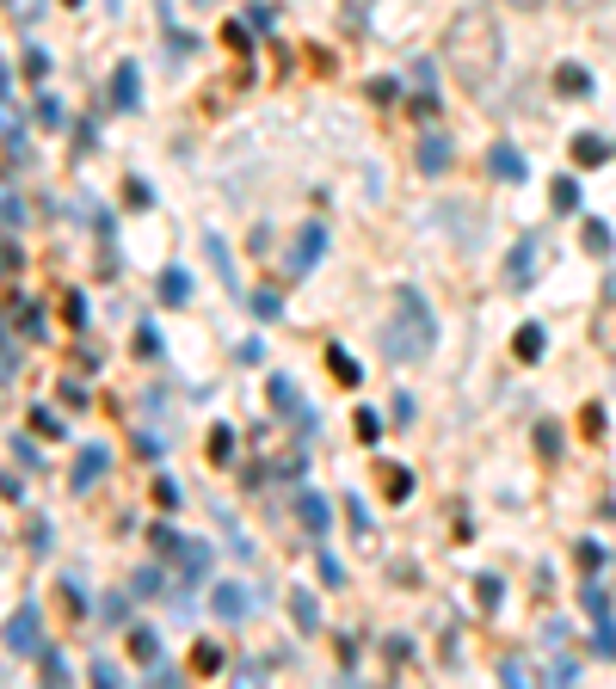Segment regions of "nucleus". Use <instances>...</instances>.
<instances>
[{"label":"nucleus","mask_w":616,"mask_h":689,"mask_svg":"<svg viewBox=\"0 0 616 689\" xmlns=\"http://www.w3.org/2000/svg\"><path fill=\"white\" fill-rule=\"evenodd\" d=\"M6 80H13V74H6V62H0V93H6Z\"/></svg>","instance_id":"42"},{"label":"nucleus","mask_w":616,"mask_h":689,"mask_svg":"<svg viewBox=\"0 0 616 689\" xmlns=\"http://www.w3.org/2000/svg\"><path fill=\"white\" fill-rule=\"evenodd\" d=\"M272 407H278V413H302V400H296V382H290V375H272Z\"/></svg>","instance_id":"20"},{"label":"nucleus","mask_w":616,"mask_h":689,"mask_svg":"<svg viewBox=\"0 0 616 689\" xmlns=\"http://www.w3.org/2000/svg\"><path fill=\"white\" fill-rule=\"evenodd\" d=\"M511 351H518V364H536V357L549 351V332H543L536 320H524V326H518V339H511Z\"/></svg>","instance_id":"11"},{"label":"nucleus","mask_w":616,"mask_h":689,"mask_svg":"<svg viewBox=\"0 0 616 689\" xmlns=\"http://www.w3.org/2000/svg\"><path fill=\"white\" fill-rule=\"evenodd\" d=\"M155 499H161V505L173 511V505H179V486H173V480H155Z\"/></svg>","instance_id":"39"},{"label":"nucleus","mask_w":616,"mask_h":689,"mask_svg":"<svg viewBox=\"0 0 616 689\" xmlns=\"http://www.w3.org/2000/svg\"><path fill=\"white\" fill-rule=\"evenodd\" d=\"M321 579H327V584H339V579H345V567H339L333 554H321Z\"/></svg>","instance_id":"40"},{"label":"nucleus","mask_w":616,"mask_h":689,"mask_svg":"<svg viewBox=\"0 0 616 689\" xmlns=\"http://www.w3.org/2000/svg\"><path fill=\"white\" fill-rule=\"evenodd\" d=\"M136 591H142V597H155V591H161V573H155V567H148V573H136Z\"/></svg>","instance_id":"38"},{"label":"nucleus","mask_w":616,"mask_h":689,"mask_svg":"<svg viewBox=\"0 0 616 689\" xmlns=\"http://www.w3.org/2000/svg\"><path fill=\"white\" fill-rule=\"evenodd\" d=\"M136 87H142L136 62H117V74H112V105H117V111H136V99H142Z\"/></svg>","instance_id":"8"},{"label":"nucleus","mask_w":616,"mask_h":689,"mask_svg":"<svg viewBox=\"0 0 616 689\" xmlns=\"http://www.w3.org/2000/svg\"><path fill=\"white\" fill-rule=\"evenodd\" d=\"M321 253H327V228H321V222H308V228L296 234V247H290V271H296V277H302V271H315Z\"/></svg>","instance_id":"5"},{"label":"nucleus","mask_w":616,"mask_h":689,"mask_svg":"<svg viewBox=\"0 0 616 689\" xmlns=\"http://www.w3.org/2000/svg\"><path fill=\"white\" fill-rule=\"evenodd\" d=\"M296 517H302V530H308V535H327V530H333V511H327V499H321L315 486H302V492H296Z\"/></svg>","instance_id":"6"},{"label":"nucleus","mask_w":616,"mask_h":689,"mask_svg":"<svg viewBox=\"0 0 616 689\" xmlns=\"http://www.w3.org/2000/svg\"><path fill=\"white\" fill-rule=\"evenodd\" d=\"M130 659L161 665V634H155V628H130Z\"/></svg>","instance_id":"18"},{"label":"nucleus","mask_w":616,"mask_h":689,"mask_svg":"<svg viewBox=\"0 0 616 689\" xmlns=\"http://www.w3.org/2000/svg\"><path fill=\"white\" fill-rule=\"evenodd\" d=\"M93 684H117V665H112V659H93Z\"/></svg>","instance_id":"37"},{"label":"nucleus","mask_w":616,"mask_h":689,"mask_svg":"<svg viewBox=\"0 0 616 689\" xmlns=\"http://www.w3.org/2000/svg\"><path fill=\"white\" fill-rule=\"evenodd\" d=\"M38 117H44V123H62V105H56V99H50V93L38 99Z\"/></svg>","instance_id":"41"},{"label":"nucleus","mask_w":616,"mask_h":689,"mask_svg":"<svg viewBox=\"0 0 616 689\" xmlns=\"http://www.w3.org/2000/svg\"><path fill=\"white\" fill-rule=\"evenodd\" d=\"M419 166H426V172H444L450 166V136H438V130L419 136Z\"/></svg>","instance_id":"16"},{"label":"nucleus","mask_w":616,"mask_h":689,"mask_svg":"<svg viewBox=\"0 0 616 689\" xmlns=\"http://www.w3.org/2000/svg\"><path fill=\"white\" fill-rule=\"evenodd\" d=\"M191 665H198V671H216V665H223V652H216V646H198V652H191Z\"/></svg>","instance_id":"34"},{"label":"nucleus","mask_w":616,"mask_h":689,"mask_svg":"<svg viewBox=\"0 0 616 689\" xmlns=\"http://www.w3.org/2000/svg\"><path fill=\"white\" fill-rule=\"evenodd\" d=\"M191 6H216V0H191Z\"/></svg>","instance_id":"43"},{"label":"nucleus","mask_w":616,"mask_h":689,"mask_svg":"<svg viewBox=\"0 0 616 689\" xmlns=\"http://www.w3.org/2000/svg\"><path fill=\"white\" fill-rule=\"evenodd\" d=\"M376 480H383V492H389L394 505H401V499L413 492V475H407V468H383V475H376Z\"/></svg>","instance_id":"22"},{"label":"nucleus","mask_w":616,"mask_h":689,"mask_svg":"<svg viewBox=\"0 0 616 689\" xmlns=\"http://www.w3.org/2000/svg\"><path fill=\"white\" fill-rule=\"evenodd\" d=\"M136 351H142V357H161V332L142 326V332H136Z\"/></svg>","instance_id":"30"},{"label":"nucleus","mask_w":616,"mask_h":689,"mask_svg":"<svg viewBox=\"0 0 616 689\" xmlns=\"http://www.w3.org/2000/svg\"><path fill=\"white\" fill-rule=\"evenodd\" d=\"M481 584V603H487V609H500V597H505V584L494 579V573H487V579H475Z\"/></svg>","instance_id":"29"},{"label":"nucleus","mask_w":616,"mask_h":689,"mask_svg":"<svg viewBox=\"0 0 616 689\" xmlns=\"http://www.w3.org/2000/svg\"><path fill=\"white\" fill-rule=\"evenodd\" d=\"M327 370H333L339 382H351V388L364 382V370H358V357H345V351H327Z\"/></svg>","instance_id":"23"},{"label":"nucleus","mask_w":616,"mask_h":689,"mask_svg":"<svg viewBox=\"0 0 616 689\" xmlns=\"http://www.w3.org/2000/svg\"><path fill=\"white\" fill-rule=\"evenodd\" d=\"M536 259H543V234H524V240L505 253V290H511V296H524V290L536 283Z\"/></svg>","instance_id":"3"},{"label":"nucleus","mask_w":616,"mask_h":689,"mask_svg":"<svg viewBox=\"0 0 616 689\" xmlns=\"http://www.w3.org/2000/svg\"><path fill=\"white\" fill-rule=\"evenodd\" d=\"M555 93H561V99H586V93H592V68L561 62V68H555Z\"/></svg>","instance_id":"9"},{"label":"nucleus","mask_w":616,"mask_h":689,"mask_svg":"<svg viewBox=\"0 0 616 689\" xmlns=\"http://www.w3.org/2000/svg\"><path fill=\"white\" fill-rule=\"evenodd\" d=\"M511 6H536V0H511Z\"/></svg>","instance_id":"44"},{"label":"nucleus","mask_w":616,"mask_h":689,"mask_svg":"<svg viewBox=\"0 0 616 689\" xmlns=\"http://www.w3.org/2000/svg\"><path fill=\"white\" fill-rule=\"evenodd\" d=\"M579 603H586V609H592V616H598V622H604V609H611V597H604V591H598V584H586V591H579Z\"/></svg>","instance_id":"27"},{"label":"nucleus","mask_w":616,"mask_h":689,"mask_svg":"<svg viewBox=\"0 0 616 689\" xmlns=\"http://www.w3.org/2000/svg\"><path fill=\"white\" fill-rule=\"evenodd\" d=\"M228 437H234L228 424H216V431H210V456H216V462H223V456H228Z\"/></svg>","instance_id":"35"},{"label":"nucleus","mask_w":616,"mask_h":689,"mask_svg":"<svg viewBox=\"0 0 616 689\" xmlns=\"http://www.w3.org/2000/svg\"><path fill=\"white\" fill-rule=\"evenodd\" d=\"M278 308H283V302H278V296H272V290H253V315H266V320H272V315H278Z\"/></svg>","instance_id":"31"},{"label":"nucleus","mask_w":616,"mask_h":689,"mask_svg":"<svg viewBox=\"0 0 616 689\" xmlns=\"http://www.w3.org/2000/svg\"><path fill=\"white\" fill-rule=\"evenodd\" d=\"M38 659H44V671H50L56 684H68V659H62V652H38Z\"/></svg>","instance_id":"33"},{"label":"nucleus","mask_w":616,"mask_h":689,"mask_svg":"<svg viewBox=\"0 0 616 689\" xmlns=\"http://www.w3.org/2000/svg\"><path fill=\"white\" fill-rule=\"evenodd\" d=\"M573 160H579V166H604V160H611V142L586 130V136H573Z\"/></svg>","instance_id":"17"},{"label":"nucleus","mask_w":616,"mask_h":689,"mask_svg":"<svg viewBox=\"0 0 616 689\" xmlns=\"http://www.w3.org/2000/svg\"><path fill=\"white\" fill-rule=\"evenodd\" d=\"M99 475H105V450H80V462H74L68 486H74V492H87V486H93Z\"/></svg>","instance_id":"14"},{"label":"nucleus","mask_w":616,"mask_h":689,"mask_svg":"<svg viewBox=\"0 0 616 689\" xmlns=\"http://www.w3.org/2000/svg\"><path fill=\"white\" fill-rule=\"evenodd\" d=\"M6 646H13V652H25V659H38V652H44V640H38V603L13 609V622H6Z\"/></svg>","instance_id":"4"},{"label":"nucleus","mask_w":616,"mask_h":689,"mask_svg":"<svg viewBox=\"0 0 616 689\" xmlns=\"http://www.w3.org/2000/svg\"><path fill=\"white\" fill-rule=\"evenodd\" d=\"M25 74H31V80H44V74H50V55H44V50H25Z\"/></svg>","instance_id":"32"},{"label":"nucleus","mask_w":616,"mask_h":689,"mask_svg":"<svg viewBox=\"0 0 616 689\" xmlns=\"http://www.w3.org/2000/svg\"><path fill=\"white\" fill-rule=\"evenodd\" d=\"M290 616H296V628H315V622H321V603H315L308 591H290Z\"/></svg>","instance_id":"19"},{"label":"nucleus","mask_w":616,"mask_h":689,"mask_svg":"<svg viewBox=\"0 0 616 689\" xmlns=\"http://www.w3.org/2000/svg\"><path fill=\"white\" fill-rule=\"evenodd\" d=\"M549 191H555V210H561V215H567V210H579V185H573V179H555Z\"/></svg>","instance_id":"25"},{"label":"nucleus","mask_w":616,"mask_h":689,"mask_svg":"<svg viewBox=\"0 0 616 689\" xmlns=\"http://www.w3.org/2000/svg\"><path fill=\"white\" fill-rule=\"evenodd\" d=\"M500 55H505V38H500V19H494V13L468 6V13H456V19H450V31H444V68L456 74V87H462V93L494 87Z\"/></svg>","instance_id":"1"},{"label":"nucleus","mask_w":616,"mask_h":689,"mask_svg":"<svg viewBox=\"0 0 616 689\" xmlns=\"http://www.w3.org/2000/svg\"><path fill=\"white\" fill-rule=\"evenodd\" d=\"M579 247H586V253H592V259H611V222H598V215H592V222H586V228H579Z\"/></svg>","instance_id":"15"},{"label":"nucleus","mask_w":616,"mask_h":689,"mask_svg":"<svg viewBox=\"0 0 616 689\" xmlns=\"http://www.w3.org/2000/svg\"><path fill=\"white\" fill-rule=\"evenodd\" d=\"M432 339H438V320L426 308V296L413 290V283H401L394 290V320H389V357L394 364H419V357H432Z\"/></svg>","instance_id":"2"},{"label":"nucleus","mask_w":616,"mask_h":689,"mask_svg":"<svg viewBox=\"0 0 616 689\" xmlns=\"http://www.w3.org/2000/svg\"><path fill=\"white\" fill-rule=\"evenodd\" d=\"M68 6H80V0H68Z\"/></svg>","instance_id":"45"},{"label":"nucleus","mask_w":616,"mask_h":689,"mask_svg":"<svg viewBox=\"0 0 616 689\" xmlns=\"http://www.w3.org/2000/svg\"><path fill=\"white\" fill-rule=\"evenodd\" d=\"M536 443H543V456H555V450H561V431H555V424H543V431H536Z\"/></svg>","instance_id":"36"},{"label":"nucleus","mask_w":616,"mask_h":689,"mask_svg":"<svg viewBox=\"0 0 616 689\" xmlns=\"http://www.w3.org/2000/svg\"><path fill=\"white\" fill-rule=\"evenodd\" d=\"M592 339H598V351H604V357H616V296L598 302V315H592Z\"/></svg>","instance_id":"10"},{"label":"nucleus","mask_w":616,"mask_h":689,"mask_svg":"<svg viewBox=\"0 0 616 689\" xmlns=\"http://www.w3.org/2000/svg\"><path fill=\"white\" fill-rule=\"evenodd\" d=\"M376 437H383V419L370 407H358V443H376Z\"/></svg>","instance_id":"26"},{"label":"nucleus","mask_w":616,"mask_h":689,"mask_svg":"<svg viewBox=\"0 0 616 689\" xmlns=\"http://www.w3.org/2000/svg\"><path fill=\"white\" fill-rule=\"evenodd\" d=\"M155 290H161V302H167V308H185V302H191V277H185L179 265L161 271V283H155Z\"/></svg>","instance_id":"13"},{"label":"nucleus","mask_w":616,"mask_h":689,"mask_svg":"<svg viewBox=\"0 0 616 689\" xmlns=\"http://www.w3.org/2000/svg\"><path fill=\"white\" fill-rule=\"evenodd\" d=\"M210 609H216L223 622H240V616H247V584H216Z\"/></svg>","instance_id":"12"},{"label":"nucleus","mask_w":616,"mask_h":689,"mask_svg":"<svg viewBox=\"0 0 616 689\" xmlns=\"http://www.w3.org/2000/svg\"><path fill=\"white\" fill-rule=\"evenodd\" d=\"M179 560H185V573L198 579V573H210V548L204 542H179Z\"/></svg>","instance_id":"21"},{"label":"nucleus","mask_w":616,"mask_h":689,"mask_svg":"<svg viewBox=\"0 0 616 689\" xmlns=\"http://www.w3.org/2000/svg\"><path fill=\"white\" fill-rule=\"evenodd\" d=\"M210 265L223 271V283H228V290H234V296H247V290L234 283V265H228V247H223V240H210Z\"/></svg>","instance_id":"24"},{"label":"nucleus","mask_w":616,"mask_h":689,"mask_svg":"<svg viewBox=\"0 0 616 689\" xmlns=\"http://www.w3.org/2000/svg\"><path fill=\"white\" fill-rule=\"evenodd\" d=\"M487 172H494V179H505V185H518L530 166H524V155H518L511 142H494V148H487Z\"/></svg>","instance_id":"7"},{"label":"nucleus","mask_w":616,"mask_h":689,"mask_svg":"<svg viewBox=\"0 0 616 689\" xmlns=\"http://www.w3.org/2000/svg\"><path fill=\"white\" fill-rule=\"evenodd\" d=\"M31 431H50V437H62V419L50 413V407H31Z\"/></svg>","instance_id":"28"}]
</instances>
